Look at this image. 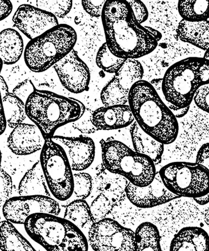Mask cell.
<instances>
[{
	"mask_svg": "<svg viewBox=\"0 0 209 251\" xmlns=\"http://www.w3.org/2000/svg\"><path fill=\"white\" fill-rule=\"evenodd\" d=\"M101 19L105 43L117 57L137 60L150 54L158 46L151 33L137 22L127 1H105Z\"/></svg>",
	"mask_w": 209,
	"mask_h": 251,
	"instance_id": "obj_1",
	"label": "cell"
},
{
	"mask_svg": "<svg viewBox=\"0 0 209 251\" xmlns=\"http://www.w3.org/2000/svg\"><path fill=\"white\" fill-rule=\"evenodd\" d=\"M128 104L134 121L148 135L164 145L176 140L179 131L177 119L149 82L141 80L132 86Z\"/></svg>",
	"mask_w": 209,
	"mask_h": 251,
	"instance_id": "obj_2",
	"label": "cell"
},
{
	"mask_svg": "<svg viewBox=\"0 0 209 251\" xmlns=\"http://www.w3.org/2000/svg\"><path fill=\"white\" fill-rule=\"evenodd\" d=\"M85 109L84 104L76 99L37 89L26 102V116L40 129L45 140L52 138L59 127L78 120Z\"/></svg>",
	"mask_w": 209,
	"mask_h": 251,
	"instance_id": "obj_3",
	"label": "cell"
},
{
	"mask_svg": "<svg viewBox=\"0 0 209 251\" xmlns=\"http://www.w3.org/2000/svg\"><path fill=\"white\" fill-rule=\"evenodd\" d=\"M24 226L29 236L47 251H88L84 233L62 217L35 214L28 217Z\"/></svg>",
	"mask_w": 209,
	"mask_h": 251,
	"instance_id": "obj_4",
	"label": "cell"
},
{
	"mask_svg": "<svg viewBox=\"0 0 209 251\" xmlns=\"http://www.w3.org/2000/svg\"><path fill=\"white\" fill-rule=\"evenodd\" d=\"M209 61L188 57L175 63L166 71L161 90L165 100L178 109L190 106L195 93L209 84Z\"/></svg>",
	"mask_w": 209,
	"mask_h": 251,
	"instance_id": "obj_5",
	"label": "cell"
},
{
	"mask_svg": "<svg viewBox=\"0 0 209 251\" xmlns=\"http://www.w3.org/2000/svg\"><path fill=\"white\" fill-rule=\"evenodd\" d=\"M77 40L73 27L58 24L26 45L24 52L26 66L34 73H44L71 52Z\"/></svg>",
	"mask_w": 209,
	"mask_h": 251,
	"instance_id": "obj_6",
	"label": "cell"
},
{
	"mask_svg": "<svg viewBox=\"0 0 209 251\" xmlns=\"http://www.w3.org/2000/svg\"><path fill=\"white\" fill-rule=\"evenodd\" d=\"M103 165L138 187L150 185L156 176L155 165L149 157L137 153L121 141H101Z\"/></svg>",
	"mask_w": 209,
	"mask_h": 251,
	"instance_id": "obj_7",
	"label": "cell"
},
{
	"mask_svg": "<svg viewBox=\"0 0 209 251\" xmlns=\"http://www.w3.org/2000/svg\"><path fill=\"white\" fill-rule=\"evenodd\" d=\"M158 174L166 188L179 198L195 199L209 194V170L196 163H170Z\"/></svg>",
	"mask_w": 209,
	"mask_h": 251,
	"instance_id": "obj_8",
	"label": "cell"
},
{
	"mask_svg": "<svg viewBox=\"0 0 209 251\" xmlns=\"http://www.w3.org/2000/svg\"><path fill=\"white\" fill-rule=\"evenodd\" d=\"M39 161L52 196L59 201L68 200L73 194L74 178L64 150L52 139H47Z\"/></svg>",
	"mask_w": 209,
	"mask_h": 251,
	"instance_id": "obj_9",
	"label": "cell"
},
{
	"mask_svg": "<svg viewBox=\"0 0 209 251\" xmlns=\"http://www.w3.org/2000/svg\"><path fill=\"white\" fill-rule=\"evenodd\" d=\"M87 241L94 251H134L135 237L133 230L105 218L92 224Z\"/></svg>",
	"mask_w": 209,
	"mask_h": 251,
	"instance_id": "obj_10",
	"label": "cell"
},
{
	"mask_svg": "<svg viewBox=\"0 0 209 251\" xmlns=\"http://www.w3.org/2000/svg\"><path fill=\"white\" fill-rule=\"evenodd\" d=\"M144 69L137 60H126L114 77L103 87L101 100L104 106L125 105L128 103L130 89L143 80Z\"/></svg>",
	"mask_w": 209,
	"mask_h": 251,
	"instance_id": "obj_11",
	"label": "cell"
},
{
	"mask_svg": "<svg viewBox=\"0 0 209 251\" xmlns=\"http://www.w3.org/2000/svg\"><path fill=\"white\" fill-rule=\"evenodd\" d=\"M6 221L13 224H24L28 217L35 214L58 216L60 207L53 197L42 196L12 197L2 208Z\"/></svg>",
	"mask_w": 209,
	"mask_h": 251,
	"instance_id": "obj_12",
	"label": "cell"
},
{
	"mask_svg": "<svg viewBox=\"0 0 209 251\" xmlns=\"http://www.w3.org/2000/svg\"><path fill=\"white\" fill-rule=\"evenodd\" d=\"M63 87L74 94L89 90L91 74L87 64L73 49L53 66Z\"/></svg>",
	"mask_w": 209,
	"mask_h": 251,
	"instance_id": "obj_13",
	"label": "cell"
},
{
	"mask_svg": "<svg viewBox=\"0 0 209 251\" xmlns=\"http://www.w3.org/2000/svg\"><path fill=\"white\" fill-rule=\"evenodd\" d=\"M15 27L30 40L58 25L57 18L51 13L29 4H23L13 15Z\"/></svg>",
	"mask_w": 209,
	"mask_h": 251,
	"instance_id": "obj_14",
	"label": "cell"
},
{
	"mask_svg": "<svg viewBox=\"0 0 209 251\" xmlns=\"http://www.w3.org/2000/svg\"><path fill=\"white\" fill-rule=\"evenodd\" d=\"M125 193L130 202L141 208L155 207L179 198L166 188L158 172L152 182L146 187H138L128 182Z\"/></svg>",
	"mask_w": 209,
	"mask_h": 251,
	"instance_id": "obj_15",
	"label": "cell"
},
{
	"mask_svg": "<svg viewBox=\"0 0 209 251\" xmlns=\"http://www.w3.org/2000/svg\"><path fill=\"white\" fill-rule=\"evenodd\" d=\"M51 139L64 150L73 171H84L93 164L96 153L93 139L87 136H53Z\"/></svg>",
	"mask_w": 209,
	"mask_h": 251,
	"instance_id": "obj_16",
	"label": "cell"
},
{
	"mask_svg": "<svg viewBox=\"0 0 209 251\" xmlns=\"http://www.w3.org/2000/svg\"><path fill=\"white\" fill-rule=\"evenodd\" d=\"M45 141L41 131L35 125L23 123L13 128L8 136L7 145L13 153L26 156L41 150Z\"/></svg>",
	"mask_w": 209,
	"mask_h": 251,
	"instance_id": "obj_17",
	"label": "cell"
},
{
	"mask_svg": "<svg viewBox=\"0 0 209 251\" xmlns=\"http://www.w3.org/2000/svg\"><path fill=\"white\" fill-rule=\"evenodd\" d=\"M134 122L128 105L99 107L92 114V123L98 131H109L124 128Z\"/></svg>",
	"mask_w": 209,
	"mask_h": 251,
	"instance_id": "obj_18",
	"label": "cell"
},
{
	"mask_svg": "<svg viewBox=\"0 0 209 251\" xmlns=\"http://www.w3.org/2000/svg\"><path fill=\"white\" fill-rule=\"evenodd\" d=\"M170 251H209V235L203 228H182L171 242Z\"/></svg>",
	"mask_w": 209,
	"mask_h": 251,
	"instance_id": "obj_19",
	"label": "cell"
},
{
	"mask_svg": "<svg viewBox=\"0 0 209 251\" xmlns=\"http://www.w3.org/2000/svg\"><path fill=\"white\" fill-rule=\"evenodd\" d=\"M177 35L181 41L207 50L209 47V20L189 22L182 20L177 26Z\"/></svg>",
	"mask_w": 209,
	"mask_h": 251,
	"instance_id": "obj_20",
	"label": "cell"
},
{
	"mask_svg": "<svg viewBox=\"0 0 209 251\" xmlns=\"http://www.w3.org/2000/svg\"><path fill=\"white\" fill-rule=\"evenodd\" d=\"M131 125L130 134L134 151L149 157L155 166L159 165L162 160L164 145L145 133L135 121Z\"/></svg>",
	"mask_w": 209,
	"mask_h": 251,
	"instance_id": "obj_21",
	"label": "cell"
},
{
	"mask_svg": "<svg viewBox=\"0 0 209 251\" xmlns=\"http://www.w3.org/2000/svg\"><path fill=\"white\" fill-rule=\"evenodd\" d=\"M24 52V40L19 31L6 28L0 32V60L3 65L16 64Z\"/></svg>",
	"mask_w": 209,
	"mask_h": 251,
	"instance_id": "obj_22",
	"label": "cell"
},
{
	"mask_svg": "<svg viewBox=\"0 0 209 251\" xmlns=\"http://www.w3.org/2000/svg\"><path fill=\"white\" fill-rule=\"evenodd\" d=\"M20 196H42L53 197L47 185L40 161L25 174L19 185Z\"/></svg>",
	"mask_w": 209,
	"mask_h": 251,
	"instance_id": "obj_23",
	"label": "cell"
},
{
	"mask_svg": "<svg viewBox=\"0 0 209 251\" xmlns=\"http://www.w3.org/2000/svg\"><path fill=\"white\" fill-rule=\"evenodd\" d=\"M134 251H162L160 245V235L157 226L145 222L141 224L134 232Z\"/></svg>",
	"mask_w": 209,
	"mask_h": 251,
	"instance_id": "obj_24",
	"label": "cell"
},
{
	"mask_svg": "<svg viewBox=\"0 0 209 251\" xmlns=\"http://www.w3.org/2000/svg\"><path fill=\"white\" fill-rule=\"evenodd\" d=\"M101 174L100 187L101 193L114 205L121 202L126 197L125 188L129 182L127 179L107 171Z\"/></svg>",
	"mask_w": 209,
	"mask_h": 251,
	"instance_id": "obj_25",
	"label": "cell"
},
{
	"mask_svg": "<svg viewBox=\"0 0 209 251\" xmlns=\"http://www.w3.org/2000/svg\"><path fill=\"white\" fill-rule=\"evenodd\" d=\"M64 217L78 228H84L86 226L91 227L94 223L91 208L85 200H75L67 203L66 206Z\"/></svg>",
	"mask_w": 209,
	"mask_h": 251,
	"instance_id": "obj_26",
	"label": "cell"
},
{
	"mask_svg": "<svg viewBox=\"0 0 209 251\" xmlns=\"http://www.w3.org/2000/svg\"><path fill=\"white\" fill-rule=\"evenodd\" d=\"M0 226L4 241L1 251H37L13 224L4 220L0 222Z\"/></svg>",
	"mask_w": 209,
	"mask_h": 251,
	"instance_id": "obj_27",
	"label": "cell"
},
{
	"mask_svg": "<svg viewBox=\"0 0 209 251\" xmlns=\"http://www.w3.org/2000/svg\"><path fill=\"white\" fill-rule=\"evenodd\" d=\"M2 101L6 125L13 129L23 123L26 116L25 102L10 93L2 98Z\"/></svg>",
	"mask_w": 209,
	"mask_h": 251,
	"instance_id": "obj_28",
	"label": "cell"
},
{
	"mask_svg": "<svg viewBox=\"0 0 209 251\" xmlns=\"http://www.w3.org/2000/svg\"><path fill=\"white\" fill-rule=\"evenodd\" d=\"M209 2L207 0L179 1L178 10L182 20L189 22L209 21Z\"/></svg>",
	"mask_w": 209,
	"mask_h": 251,
	"instance_id": "obj_29",
	"label": "cell"
},
{
	"mask_svg": "<svg viewBox=\"0 0 209 251\" xmlns=\"http://www.w3.org/2000/svg\"><path fill=\"white\" fill-rule=\"evenodd\" d=\"M74 188L73 194L65 202L67 203L75 200H85L88 198L93 190V180L92 176L87 173H76L73 174Z\"/></svg>",
	"mask_w": 209,
	"mask_h": 251,
	"instance_id": "obj_30",
	"label": "cell"
},
{
	"mask_svg": "<svg viewBox=\"0 0 209 251\" xmlns=\"http://www.w3.org/2000/svg\"><path fill=\"white\" fill-rule=\"evenodd\" d=\"M125 60L112 54L106 44L104 43L99 49L96 62L99 68L105 73L115 74L122 66Z\"/></svg>",
	"mask_w": 209,
	"mask_h": 251,
	"instance_id": "obj_31",
	"label": "cell"
},
{
	"mask_svg": "<svg viewBox=\"0 0 209 251\" xmlns=\"http://www.w3.org/2000/svg\"><path fill=\"white\" fill-rule=\"evenodd\" d=\"M31 5L51 13L56 18L63 19L73 8L71 0H37L31 2Z\"/></svg>",
	"mask_w": 209,
	"mask_h": 251,
	"instance_id": "obj_32",
	"label": "cell"
},
{
	"mask_svg": "<svg viewBox=\"0 0 209 251\" xmlns=\"http://www.w3.org/2000/svg\"><path fill=\"white\" fill-rule=\"evenodd\" d=\"M115 205L108 198L102 194L96 197L90 206L94 223L106 218Z\"/></svg>",
	"mask_w": 209,
	"mask_h": 251,
	"instance_id": "obj_33",
	"label": "cell"
},
{
	"mask_svg": "<svg viewBox=\"0 0 209 251\" xmlns=\"http://www.w3.org/2000/svg\"><path fill=\"white\" fill-rule=\"evenodd\" d=\"M13 187L12 177L3 169H0V208H3L6 201L12 198Z\"/></svg>",
	"mask_w": 209,
	"mask_h": 251,
	"instance_id": "obj_34",
	"label": "cell"
},
{
	"mask_svg": "<svg viewBox=\"0 0 209 251\" xmlns=\"http://www.w3.org/2000/svg\"><path fill=\"white\" fill-rule=\"evenodd\" d=\"M93 112L85 107L84 114L76 122L73 123V126L83 133L91 134L96 133L98 129L92 123V114Z\"/></svg>",
	"mask_w": 209,
	"mask_h": 251,
	"instance_id": "obj_35",
	"label": "cell"
},
{
	"mask_svg": "<svg viewBox=\"0 0 209 251\" xmlns=\"http://www.w3.org/2000/svg\"><path fill=\"white\" fill-rule=\"evenodd\" d=\"M37 90L34 85L30 80L26 79L23 82H20L13 89L12 94L21 100L22 101L26 102L31 94Z\"/></svg>",
	"mask_w": 209,
	"mask_h": 251,
	"instance_id": "obj_36",
	"label": "cell"
},
{
	"mask_svg": "<svg viewBox=\"0 0 209 251\" xmlns=\"http://www.w3.org/2000/svg\"><path fill=\"white\" fill-rule=\"evenodd\" d=\"M193 100L202 111L209 112V84L200 87L195 93Z\"/></svg>",
	"mask_w": 209,
	"mask_h": 251,
	"instance_id": "obj_37",
	"label": "cell"
},
{
	"mask_svg": "<svg viewBox=\"0 0 209 251\" xmlns=\"http://www.w3.org/2000/svg\"><path fill=\"white\" fill-rule=\"evenodd\" d=\"M128 3L133 12L134 17L139 24H142L147 21L149 13L145 4L139 0H128Z\"/></svg>",
	"mask_w": 209,
	"mask_h": 251,
	"instance_id": "obj_38",
	"label": "cell"
},
{
	"mask_svg": "<svg viewBox=\"0 0 209 251\" xmlns=\"http://www.w3.org/2000/svg\"><path fill=\"white\" fill-rule=\"evenodd\" d=\"M106 0L100 1H82L84 10L91 17L99 18L102 15L103 8Z\"/></svg>",
	"mask_w": 209,
	"mask_h": 251,
	"instance_id": "obj_39",
	"label": "cell"
},
{
	"mask_svg": "<svg viewBox=\"0 0 209 251\" xmlns=\"http://www.w3.org/2000/svg\"><path fill=\"white\" fill-rule=\"evenodd\" d=\"M196 163L209 170V143L204 144L198 151Z\"/></svg>",
	"mask_w": 209,
	"mask_h": 251,
	"instance_id": "obj_40",
	"label": "cell"
},
{
	"mask_svg": "<svg viewBox=\"0 0 209 251\" xmlns=\"http://www.w3.org/2000/svg\"><path fill=\"white\" fill-rule=\"evenodd\" d=\"M13 6L8 0H0V21L8 17L12 12Z\"/></svg>",
	"mask_w": 209,
	"mask_h": 251,
	"instance_id": "obj_41",
	"label": "cell"
},
{
	"mask_svg": "<svg viewBox=\"0 0 209 251\" xmlns=\"http://www.w3.org/2000/svg\"><path fill=\"white\" fill-rule=\"evenodd\" d=\"M3 62L0 60V75H1V72L2 68H3ZM6 123L5 117H4V110L3 106V101H2V97L1 93H0V135H1L5 131L6 128Z\"/></svg>",
	"mask_w": 209,
	"mask_h": 251,
	"instance_id": "obj_42",
	"label": "cell"
},
{
	"mask_svg": "<svg viewBox=\"0 0 209 251\" xmlns=\"http://www.w3.org/2000/svg\"><path fill=\"white\" fill-rule=\"evenodd\" d=\"M0 93H1L2 98L9 93L8 85L1 75H0Z\"/></svg>",
	"mask_w": 209,
	"mask_h": 251,
	"instance_id": "obj_43",
	"label": "cell"
},
{
	"mask_svg": "<svg viewBox=\"0 0 209 251\" xmlns=\"http://www.w3.org/2000/svg\"><path fill=\"white\" fill-rule=\"evenodd\" d=\"M145 27L150 33H151V35H152L153 37L155 38V40H156L157 42H158L159 40L161 39V38H162L161 33L158 30H155V29L150 27V26H145Z\"/></svg>",
	"mask_w": 209,
	"mask_h": 251,
	"instance_id": "obj_44",
	"label": "cell"
},
{
	"mask_svg": "<svg viewBox=\"0 0 209 251\" xmlns=\"http://www.w3.org/2000/svg\"><path fill=\"white\" fill-rule=\"evenodd\" d=\"M190 106L185 107V108L180 109L177 111H175L173 113V114L175 116V117L177 118H181L185 116L186 114L188 113L189 111Z\"/></svg>",
	"mask_w": 209,
	"mask_h": 251,
	"instance_id": "obj_45",
	"label": "cell"
},
{
	"mask_svg": "<svg viewBox=\"0 0 209 251\" xmlns=\"http://www.w3.org/2000/svg\"><path fill=\"white\" fill-rule=\"evenodd\" d=\"M209 194L206 195V196L197 197V198L193 199L199 205H204L209 203Z\"/></svg>",
	"mask_w": 209,
	"mask_h": 251,
	"instance_id": "obj_46",
	"label": "cell"
},
{
	"mask_svg": "<svg viewBox=\"0 0 209 251\" xmlns=\"http://www.w3.org/2000/svg\"><path fill=\"white\" fill-rule=\"evenodd\" d=\"M4 241L3 237V234H2L1 226H0V250L1 251L3 250L4 248Z\"/></svg>",
	"mask_w": 209,
	"mask_h": 251,
	"instance_id": "obj_47",
	"label": "cell"
},
{
	"mask_svg": "<svg viewBox=\"0 0 209 251\" xmlns=\"http://www.w3.org/2000/svg\"><path fill=\"white\" fill-rule=\"evenodd\" d=\"M209 49H208V50H206L205 54H204L203 59H205L206 60H209Z\"/></svg>",
	"mask_w": 209,
	"mask_h": 251,
	"instance_id": "obj_48",
	"label": "cell"
},
{
	"mask_svg": "<svg viewBox=\"0 0 209 251\" xmlns=\"http://www.w3.org/2000/svg\"><path fill=\"white\" fill-rule=\"evenodd\" d=\"M1 161H2V153L1 150H0V169H1Z\"/></svg>",
	"mask_w": 209,
	"mask_h": 251,
	"instance_id": "obj_49",
	"label": "cell"
}]
</instances>
